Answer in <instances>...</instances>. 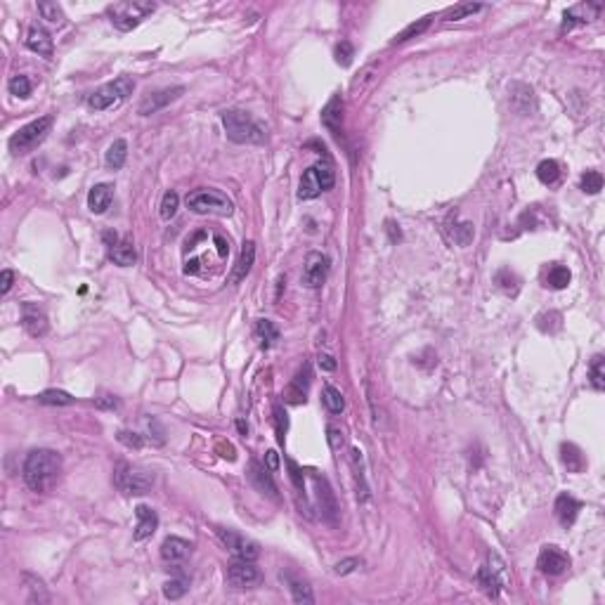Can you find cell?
Returning a JSON list of instances; mask_svg holds the SVG:
<instances>
[{"label": "cell", "instance_id": "1", "mask_svg": "<svg viewBox=\"0 0 605 605\" xmlns=\"http://www.w3.org/2000/svg\"><path fill=\"white\" fill-rule=\"evenodd\" d=\"M59 473H62V457L52 449H33L26 454L24 466H21L26 487L36 494L52 490Z\"/></svg>", "mask_w": 605, "mask_h": 605}, {"label": "cell", "instance_id": "2", "mask_svg": "<svg viewBox=\"0 0 605 605\" xmlns=\"http://www.w3.org/2000/svg\"><path fill=\"white\" fill-rule=\"evenodd\" d=\"M223 128L232 142L237 144H263L265 142V128L253 119L251 114L241 109H227L223 112Z\"/></svg>", "mask_w": 605, "mask_h": 605}, {"label": "cell", "instance_id": "3", "mask_svg": "<svg viewBox=\"0 0 605 605\" xmlns=\"http://www.w3.org/2000/svg\"><path fill=\"white\" fill-rule=\"evenodd\" d=\"M114 485L126 497H140L154 487V473L144 466L119 462L114 468Z\"/></svg>", "mask_w": 605, "mask_h": 605}, {"label": "cell", "instance_id": "4", "mask_svg": "<svg viewBox=\"0 0 605 605\" xmlns=\"http://www.w3.org/2000/svg\"><path fill=\"white\" fill-rule=\"evenodd\" d=\"M334 185H336L334 163H331L329 157H324V161H317V163L310 166L303 173L301 185H298V199H303V201L317 199L321 192L331 190Z\"/></svg>", "mask_w": 605, "mask_h": 605}, {"label": "cell", "instance_id": "5", "mask_svg": "<svg viewBox=\"0 0 605 605\" xmlns=\"http://www.w3.org/2000/svg\"><path fill=\"white\" fill-rule=\"evenodd\" d=\"M154 10H157V3H152V0H123V3L109 5L107 14L119 31H132L137 29Z\"/></svg>", "mask_w": 605, "mask_h": 605}, {"label": "cell", "instance_id": "6", "mask_svg": "<svg viewBox=\"0 0 605 605\" xmlns=\"http://www.w3.org/2000/svg\"><path fill=\"white\" fill-rule=\"evenodd\" d=\"M135 90V81L130 76H119L116 81L102 86L99 90L92 92L88 97V107L95 109V112H107V109H116L119 104H123L128 97Z\"/></svg>", "mask_w": 605, "mask_h": 605}, {"label": "cell", "instance_id": "7", "mask_svg": "<svg viewBox=\"0 0 605 605\" xmlns=\"http://www.w3.org/2000/svg\"><path fill=\"white\" fill-rule=\"evenodd\" d=\"M185 204L199 215H232L235 210L232 199L218 190H194L185 197Z\"/></svg>", "mask_w": 605, "mask_h": 605}, {"label": "cell", "instance_id": "8", "mask_svg": "<svg viewBox=\"0 0 605 605\" xmlns=\"http://www.w3.org/2000/svg\"><path fill=\"white\" fill-rule=\"evenodd\" d=\"M52 121H54L52 116H41V119L21 126L19 130L10 137V152L17 154V157H24V154L33 152V149L48 137L50 128H52Z\"/></svg>", "mask_w": 605, "mask_h": 605}, {"label": "cell", "instance_id": "9", "mask_svg": "<svg viewBox=\"0 0 605 605\" xmlns=\"http://www.w3.org/2000/svg\"><path fill=\"white\" fill-rule=\"evenodd\" d=\"M478 584L480 589L487 593L490 598H497L499 591L508 584V575H506V565L502 563L499 556H490L485 565L478 570Z\"/></svg>", "mask_w": 605, "mask_h": 605}, {"label": "cell", "instance_id": "10", "mask_svg": "<svg viewBox=\"0 0 605 605\" xmlns=\"http://www.w3.org/2000/svg\"><path fill=\"white\" fill-rule=\"evenodd\" d=\"M310 480H313L315 487V502H317V510L321 515V520H326L329 525L338 523V502H336V494L331 490L329 480L319 473H310Z\"/></svg>", "mask_w": 605, "mask_h": 605}, {"label": "cell", "instance_id": "11", "mask_svg": "<svg viewBox=\"0 0 605 605\" xmlns=\"http://www.w3.org/2000/svg\"><path fill=\"white\" fill-rule=\"evenodd\" d=\"M215 535H218V539L223 542V546L227 548V551L232 553L235 558H241V560H258L260 556V546L251 539H246L244 535H239V532L235 530H225V527H218L215 530Z\"/></svg>", "mask_w": 605, "mask_h": 605}, {"label": "cell", "instance_id": "12", "mask_svg": "<svg viewBox=\"0 0 605 605\" xmlns=\"http://www.w3.org/2000/svg\"><path fill=\"white\" fill-rule=\"evenodd\" d=\"M227 579H230L232 586L237 589H253L255 584L263 582V573L258 570L255 560H232L230 568H227Z\"/></svg>", "mask_w": 605, "mask_h": 605}, {"label": "cell", "instance_id": "13", "mask_svg": "<svg viewBox=\"0 0 605 605\" xmlns=\"http://www.w3.org/2000/svg\"><path fill=\"white\" fill-rule=\"evenodd\" d=\"M329 277V258L319 251H310L303 265V284L310 288H319Z\"/></svg>", "mask_w": 605, "mask_h": 605}, {"label": "cell", "instance_id": "14", "mask_svg": "<svg viewBox=\"0 0 605 605\" xmlns=\"http://www.w3.org/2000/svg\"><path fill=\"white\" fill-rule=\"evenodd\" d=\"M182 95H185V88L182 86H173V88H163V90H157V92H149V95L140 102V107H137V114L152 116V114L161 112V109H166L170 102L180 99Z\"/></svg>", "mask_w": 605, "mask_h": 605}, {"label": "cell", "instance_id": "15", "mask_svg": "<svg viewBox=\"0 0 605 605\" xmlns=\"http://www.w3.org/2000/svg\"><path fill=\"white\" fill-rule=\"evenodd\" d=\"M537 568H539V573L548 575V577H558L570 568V556L560 546H553L551 544V546H544L539 551Z\"/></svg>", "mask_w": 605, "mask_h": 605}, {"label": "cell", "instance_id": "16", "mask_svg": "<svg viewBox=\"0 0 605 605\" xmlns=\"http://www.w3.org/2000/svg\"><path fill=\"white\" fill-rule=\"evenodd\" d=\"M192 544L187 539H180V537H166L163 544H161V560L166 565H170L173 570H180L182 563L192 556Z\"/></svg>", "mask_w": 605, "mask_h": 605}, {"label": "cell", "instance_id": "17", "mask_svg": "<svg viewBox=\"0 0 605 605\" xmlns=\"http://www.w3.org/2000/svg\"><path fill=\"white\" fill-rule=\"evenodd\" d=\"M246 475H248V482H251L260 494H268V497H272V499L279 497L275 480H272V470L265 464H260L258 459H251V462H248Z\"/></svg>", "mask_w": 605, "mask_h": 605}, {"label": "cell", "instance_id": "18", "mask_svg": "<svg viewBox=\"0 0 605 605\" xmlns=\"http://www.w3.org/2000/svg\"><path fill=\"white\" fill-rule=\"evenodd\" d=\"M21 326L26 329V334L38 338V336H46L48 334V317L38 305L24 303L21 308Z\"/></svg>", "mask_w": 605, "mask_h": 605}, {"label": "cell", "instance_id": "19", "mask_svg": "<svg viewBox=\"0 0 605 605\" xmlns=\"http://www.w3.org/2000/svg\"><path fill=\"white\" fill-rule=\"evenodd\" d=\"M135 515H137V525H135V532H132V539L135 542H144L149 539V537L157 532L159 527V515L154 508H149L147 504H140V506L135 508Z\"/></svg>", "mask_w": 605, "mask_h": 605}, {"label": "cell", "instance_id": "20", "mask_svg": "<svg viewBox=\"0 0 605 605\" xmlns=\"http://www.w3.org/2000/svg\"><path fill=\"white\" fill-rule=\"evenodd\" d=\"M281 579L286 582L288 591H291V596H293V601H296V603H301V605H313V603H315L313 586H310V582H308V579L298 577L296 573H291V570L281 573Z\"/></svg>", "mask_w": 605, "mask_h": 605}, {"label": "cell", "instance_id": "21", "mask_svg": "<svg viewBox=\"0 0 605 605\" xmlns=\"http://www.w3.org/2000/svg\"><path fill=\"white\" fill-rule=\"evenodd\" d=\"M350 466H353V473H355V482H357V499L362 504H369L371 502V490H369V482H366L364 457H362V449H359V447L350 449Z\"/></svg>", "mask_w": 605, "mask_h": 605}, {"label": "cell", "instance_id": "22", "mask_svg": "<svg viewBox=\"0 0 605 605\" xmlns=\"http://www.w3.org/2000/svg\"><path fill=\"white\" fill-rule=\"evenodd\" d=\"M112 201H114V185H109V182H99V185L92 187L90 194H88V208L95 215L107 213Z\"/></svg>", "mask_w": 605, "mask_h": 605}, {"label": "cell", "instance_id": "23", "mask_svg": "<svg viewBox=\"0 0 605 605\" xmlns=\"http://www.w3.org/2000/svg\"><path fill=\"white\" fill-rule=\"evenodd\" d=\"M579 510H582V502H577L573 494H560L556 499V518L563 527L575 525Z\"/></svg>", "mask_w": 605, "mask_h": 605}, {"label": "cell", "instance_id": "24", "mask_svg": "<svg viewBox=\"0 0 605 605\" xmlns=\"http://www.w3.org/2000/svg\"><path fill=\"white\" fill-rule=\"evenodd\" d=\"M26 48L38 52L41 57H52L54 52L52 38H50V33L46 29H41V26H31L29 29V33H26Z\"/></svg>", "mask_w": 605, "mask_h": 605}, {"label": "cell", "instance_id": "25", "mask_svg": "<svg viewBox=\"0 0 605 605\" xmlns=\"http://www.w3.org/2000/svg\"><path fill=\"white\" fill-rule=\"evenodd\" d=\"M253 263H255V244L253 241H244L239 260H237L235 270H232V275H230L232 284H239L241 279H246L248 272H251V268H253Z\"/></svg>", "mask_w": 605, "mask_h": 605}, {"label": "cell", "instance_id": "26", "mask_svg": "<svg viewBox=\"0 0 605 605\" xmlns=\"http://www.w3.org/2000/svg\"><path fill=\"white\" fill-rule=\"evenodd\" d=\"M109 260L119 268H132L137 263V251L130 239H119L114 246H109Z\"/></svg>", "mask_w": 605, "mask_h": 605}, {"label": "cell", "instance_id": "27", "mask_svg": "<svg viewBox=\"0 0 605 605\" xmlns=\"http://www.w3.org/2000/svg\"><path fill=\"white\" fill-rule=\"evenodd\" d=\"M310 379H313V374H310V364H303V369L298 371L296 379L291 381V386L286 388V399H288V402H293V404H303L305 402Z\"/></svg>", "mask_w": 605, "mask_h": 605}, {"label": "cell", "instance_id": "28", "mask_svg": "<svg viewBox=\"0 0 605 605\" xmlns=\"http://www.w3.org/2000/svg\"><path fill=\"white\" fill-rule=\"evenodd\" d=\"M321 123H324V128H329L334 135H338L341 123H343V99H341V95H334L329 102H326V107L321 109Z\"/></svg>", "mask_w": 605, "mask_h": 605}, {"label": "cell", "instance_id": "29", "mask_svg": "<svg viewBox=\"0 0 605 605\" xmlns=\"http://www.w3.org/2000/svg\"><path fill=\"white\" fill-rule=\"evenodd\" d=\"M532 102H535V92H532L530 86H525V83H513V86H510V107H513L515 112L530 114Z\"/></svg>", "mask_w": 605, "mask_h": 605}, {"label": "cell", "instance_id": "30", "mask_svg": "<svg viewBox=\"0 0 605 605\" xmlns=\"http://www.w3.org/2000/svg\"><path fill=\"white\" fill-rule=\"evenodd\" d=\"M598 10H601V5H586V3H582V5H575V8H570V10H565V14H563V31L565 29H573L575 24H586V21L591 19L593 14L598 12Z\"/></svg>", "mask_w": 605, "mask_h": 605}, {"label": "cell", "instance_id": "31", "mask_svg": "<svg viewBox=\"0 0 605 605\" xmlns=\"http://www.w3.org/2000/svg\"><path fill=\"white\" fill-rule=\"evenodd\" d=\"M560 459H563L565 468L570 470V473H582L584 470V454H582V449L573 445V442H563L560 445Z\"/></svg>", "mask_w": 605, "mask_h": 605}, {"label": "cell", "instance_id": "32", "mask_svg": "<svg viewBox=\"0 0 605 605\" xmlns=\"http://www.w3.org/2000/svg\"><path fill=\"white\" fill-rule=\"evenodd\" d=\"M126 159H128V142L123 140V137H119V140L112 142V147L107 149V154H104V163H107L112 170H119V168H123Z\"/></svg>", "mask_w": 605, "mask_h": 605}, {"label": "cell", "instance_id": "33", "mask_svg": "<svg viewBox=\"0 0 605 605\" xmlns=\"http://www.w3.org/2000/svg\"><path fill=\"white\" fill-rule=\"evenodd\" d=\"M255 336L260 341V348H272L279 341V329L275 326V321L270 319H258L255 321Z\"/></svg>", "mask_w": 605, "mask_h": 605}, {"label": "cell", "instance_id": "34", "mask_svg": "<svg viewBox=\"0 0 605 605\" xmlns=\"http://www.w3.org/2000/svg\"><path fill=\"white\" fill-rule=\"evenodd\" d=\"M376 76H379V66H376V64L364 66V69L359 71V74L353 79V83H350V92H353L355 97H359V95H362V92L366 90V88H369L371 83L376 81Z\"/></svg>", "mask_w": 605, "mask_h": 605}, {"label": "cell", "instance_id": "35", "mask_svg": "<svg viewBox=\"0 0 605 605\" xmlns=\"http://www.w3.org/2000/svg\"><path fill=\"white\" fill-rule=\"evenodd\" d=\"M321 402H324V407L329 409L331 414H341L343 409H346V399H343V393L338 390L336 386H331V383H326V386L321 388Z\"/></svg>", "mask_w": 605, "mask_h": 605}, {"label": "cell", "instance_id": "36", "mask_svg": "<svg viewBox=\"0 0 605 605\" xmlns=\"http://www.w3.org/2000/svg\"><path fill=\"white\" fill-rule=\"evenodd\" d=\"M38 402L41 404H52V407H69V404L76 402V397L66 390H57V388H50V390H43L38 395Z\"/></svg>", "mask_w": 605, "mask_h": 605}, {"label": "cell", "instance_id": "37", "mask_svg": "<svg viewBox=\"0 0 605 605\" xmlns=\"http://www.w3.org/2000/svg\"><path fill=\"white\" fill-rule=\"evenodd\" d=\"M570 279H573V275H570V270L563 268V265H551L546 272V286L556 288V291L568 286Z\"/></svg>", "mask_w": 605, "mask_h": 605}, {"label": "cell", "instance_id": "38", "mask_svg": "<svg viewBox=\"0 0 605 605\" xmlns=\"http://www.w3.org/2000/svg\"><path fill=\"white\" fill-rule=\"evenodd\" d=\"M537 177H539V182H544V185H553V182L560 177L558 161H553V159L542 161V163L537 166Z\"/></svg>", "mask_w": 605, "mask_h": 605}, {"label": "cell", "instance_id": "39", "mask_svg": "<svg viewBox=\"0 0 605 605\" xmlns=\"http://www.w3.org/2000/svg\"><path fill=\"white\" fill-rule=\"evenodd\" d=\"M38 12H41L43 19L52 26H62L64 24V12L57 3H38Z\"/></svg>", "mask_w": 605, "mask_h": 605}, {"label": "cell", "instance_id": "40", "mask_svg": "<svg viewBox=\"0 0 605 605\" xmlns=\"http://www.w3.org/2000/svg\"><path fill=\"white\" fill-rule=\"evenodd\" d=\"M589 379H591V386L596 388V390H603V388H605V359H603V355H596V357L591 359Z\"/></svg>", "mask_w": 605, "mask_h": 605}, {"label": "cell", "instance_id": "41", "mask_svg": "<svg viewBox=\"0 0 605 605\" xmlns=\"http://www.w3.org/2000/svg\"><path fill=\"white\" fill-rule=\"evenodd\" d=\"M187 589H190V582L185 577H175V579H168L163 584V596L170 598V601H177V598L185 596Z\"/></svg>", "mask_w": 605, "mask_h": 605}, {"label": "cell", "instance_id": "42", "mask_svg": "<svg viewBox=\"0 0 605 605\" xmlns=\"http://www.w3.org/2000/svg\"><path fill=\"white\" fill-rule=\"evenodd\" d=\"M430 21H433V17H424V19H419V21H414V24H409L407 29L404 31H399L397 36H395V41L393 43H404V41H409V38H416V36H421V33H424L426 29H428L430 26Z\"/></svg>", "mask_w": 605, "mask_h": 605}, {"label": "cell", "instance_id": "43", "mask_svg": "<svg viewBox=\"0 0 605 605\" xmlns=\"http://www.w3.org/2000/svg\"><path fill=\"white\" fill-rule=\"evenodd\" d=\"M177 208H180V197H177V192H166L163 199H161V218L163 220H170L175 218Z\"/></svg>", "mask_w": 605, "mask_h": 605}, {"label": "cell", "instance_id": "44", "mask_svg": "<svg viewBox=\"0 0 605 605\" xmlns=\"http://www.w3.org/2000/svg\"><path fill=\"white\" fill-rule=\"evenodd\" d=\"M579 187H582V192H586V194H598L603 190V175L598 173V170H586V173L582 175Z\"/></svg>", "mask_w": 605, "mask_h": 605}, {"label": "cell", "instance_id": "45", "mask_svg": "<svg viewBox=\"0 0 605 605\" xmlns=\"http://www.w3.org/2000/svg\"><path fill=\"white\" fill-rule=\"evenodd\" d=\"M494 281H497V284L502 286V288H504V291H506V293H518L520 279H518V277H515V275H513V272H510V270H506V268L497 272V277H494Z\"/></svg>", "mask_w": 605, "mask_h": 605}, {"label": "cell", "instance_id": "46", "mask_svg": "<svg viewBox=\"0 0 605 605\" xmlns=\"http://www.w3.org/2000/svg\"><path fill=\"white\" fill-rule=\"evenodd\" d=\"M8 88H10V92H12L14 97H29L31 95V81H29V76H12V79H10V83H8Z\"/></svg>", "mask_w": 605, "mask_h": 605}, {"label": "cell", "instance_id": "47", "mask_svg": "<svg viewBox=\"0 0 605 605\" xmlns=\"http://www.w3.org/2000/svg\"><path fill=\"white\" fill-rule=\"evenodd\" d=\"M480 10H482V5H478V3H462V5H457V8L449 10V12L445 14V19L447 21L464 19V17H470V14L480 12Z\"/></svg>", "mask_w": 605, "mask_h": 605}, {"label": "cell", "instance_id": "48", "mask_svg": "<svg viewBox=\"0 0 605 605\" xmlns=\"http://www.w3.org/2000/svg\"><path fill=\"white\" fill-rule=\"evenodd\" d=\"M275 428H277V440H279V445H284V437L288 430V416L281 404H275Z\"/></svg>", "mask_w": 605, "mask_h": 605}, {"label": "cell", "instance_id": "49", "mask_svg": "<svg viewBox=\"0 0 605 605\" xmlns=\"http://www.w3.org/2000/svg\"><path fill=\"white\" fill-rule=\"evenodd\" d=\"M353 54H355V48L348 41H341L336 46V62L341 64V66H350Z\"/></svg>", "mask_w": 605, "mask_h": 605}, {"label": "cell", "instance_id": "50", "mask_svg": "<svg viewBox=\"0 0 605 605\" xmlns=\"http://www.w3.org/2000/svg\"><path fill=\"white\" fill-rule=\"evenodd\" d=\"M452 239L457 241L459 246H466V244L473 239V225H470V223H462V225L457 227V230H454Z\"/></svg>", "mask_w": 605, "mask_h": 605}, {"label": "cell", "instance_id": "51", "mask_svg": "<svg viewBox=\"0 0 605 605\" xmlns=\"http://www.w3.org/2000/svg\"><path fill=\"white\" fill-rule=\"evenodd\" d=\"M326 440H329V447L334 449V452H341L343 445H346V437H343V430L336 428V426H329L326 428Z\"/></svg>", "mask_w": 605, "mask_h": 605}, {"label": "cell", "instance_id": "52", "mask_svg": "<svg viewBox=\"0 0 605 605\" xmlns=\"http://www.w3.org/2000/svg\"><path fill=\"white\" fill-rule=\"evenodd\" d=\"M119 442H123L126 447H130V449H142V445H144V440H142V435H137V433H130V430H119Z\"/></svg>", "mask_w": 605, "mask_h": 605}, {"label": "cell", "instance_id": "53", "mask_svg": "<svg viewBox=\"0 0 605 605\" xmlns=\"http://www.w3.org/2000/svg\"><path fill=\"white\" fill-rule=\"evenodd\" d=\"M286 466H288V470H291V482H293V487H296L298 492H305V478H303V470L298 468V464L296 462H291V459H288L286 462Z\"/></svg>", "mask_w": 605, "mask_h": 605}, {"label": "cell", "instance_id": "54", "mask_svg": "<svg viewBox=\"0 0 605 605\" xmlns=\"http://www.w3.org/2000/svg\"><path fill=\"white\" fill-rule=\"evenodd\" d=\"M359 565H362V560L359 558H346V560H341V563H336L334 573L336 575H350L353 570L359 568Z\"/></svg>", "mask_w": 605, "mask_h": 605}, {"label": "cell", "instance_id": "55", "mask_svg": "<svg viewBox=\"0 0 605 605\" xmlns=\"http://www.w3.org/2000/svg\"><path fill=\"white\" fill-rule=\"evenodd\" d=\"M12 284H14V272L12 270H3V275H0V293H3V296H8Z\"/></svg>", "mask_w": 605, "mask_h": 605}, {"label": "cell", "instance_id": "56", "mask_svg": "<svg viewBox=\"0 0 605 605\" xmlns=\"http://www.w3.org/2000/svg\"><path fill=\"white\" fill-rule=\"evenodd\" d=\"M317 364H319V369H324V371H334L336 369V359L331 357V355H326V353H321L319 357H317Z\"/></svg>", "mask_w": 605, "mask_h": 605}, {"label": "cell", "instance_id": "57", "mask_svg": "<svg viewBox=\"0 0 605 605\" xmlns=\"http://www.w3.org/2000/svg\"><path fill=\"white\" fill-rule=\"evenodd\" d=\"M218 452H220V457H223V459H230V462H235V457H237V454H235V447H232L230 442H225V440H220V442H218Z\"/></svg>", "mask_w": 605, "mask_h": 605}, {"label": "cell", "instance_id": "58", "mask_svg": "<svg viewBox=\"0 0 605 605\" xmlns=\"http://www.w3.org/2000/svg\"><path fill=\"white\" fill-rule=\"evenodd\" d=\"M95 404L99 409H116L119 407V399H116L114 395H102V397H97Z\"/></svg>", "mask_w": 605, "mask_h": 605}, {"label": "cell", "instance_id": "59", "mask_svg": "<svg viewBox=\"0 0 605 605\" xmlns=\"http://www.w3.org/2000/svg\"><path fill=\"white\" fill-rule=\"evenodd\" d=\"M265 464H268V468H270V470H277V468H279V457H277L275 449H270V452L265 454Z\"/></svg>", "mask_w": 605, "mask_h": 605}, {"label": "cell", "instance_id": "60", "mask_svg": "<svg viewBox=\"0 0 605 605\" xmlns=\"http://www.w3.org/2000/svg\"><path fill=\"white\" fill-rule=\"evenodd\" d=\"M237 428H239L241 435H246V433H248V426L244 424V419H237Z\"/></svg>", "mask_w": 605, "mask_h": 605}]
</instances>
